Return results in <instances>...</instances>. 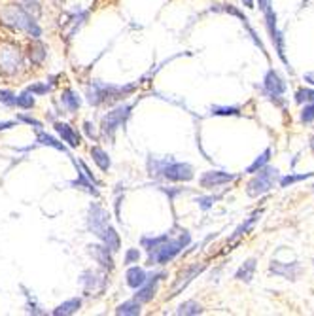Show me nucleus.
I'll return each instance as SVG.
<instances>
[{"label":"nucleus","mask_w":314,"mask_h":316,"mask_svg":"<svg viewBox=\"0 0 314 316\" xmlns=\"http://www.w3.org/2000/svg\"><path fill=\"white\" fill-rule=\"evenodd\" d=\"M98 237L104 241V246L108 248L110 252H116V250H120V237H118V233H116V229H114L112 225H106Z\"/></svg>","instance_id":"nucleus-16"},{"label":"nucleus","mask_w":314,"mask_h":316,"mask_svg":"<svg viewBox=\"0 0 314 316\" xmlns=\"http://www.w3.org/2000/svg\"><path fill=\"white\" fill-rule=\"evenodd\" d=\"M29 55H31V61L38 64V63L44 61V57H46V48H44L40 42H32V44H31V53H29Z\"/></svg>","instance_id":"nucleus-23"},{"label":"nucleus","mask_w":314,"mask_h":316,"mask_svg":"<svg viewBox=\"0 0 314 316\" xmlns=\"http://www.w3.org/2000/svg\"><path fill=\"white\" fill-rule=\"evenodd\" d=\"M189 244V233H182L180 239H167L165 243H161L157 248H154V250H148L150 252V263L154 265V263H167V261H170L172 257L176 254H180V250L184 248V246H188Z\"/></svg>","instance_id":"nucleus-2"},{"label":"nucleus","mask_w":314,"mask_h":316,"mask_svg":"<svg viewBox=\"0 0 314 316\" xmlns=\"http://www.w3.org/2000/svg\"><path fill=\"white\" fill-rule=\"evenodd\" d=\"M129 114H131V106L129 104L108 112V116L102 120V131L104 133H112L114 129H118L120 125H123V122L129 118Z\"/></svg>","instance_id":"nucleus-7"},{"label":"nucleus","mask_w":314,"mask_h":316,"mask_svg":"<svg viewBox=\"0 0 314 316\" xmlns=\"http://www.w3.org/2000/svg\"><path fill=\"white\" fill-rule=\"evenodd\" d=\"M38 140H40L42 144H46V146H51V148H55V150H59V152H66V148L63 146V144H59L53 136H49V134H46V133H38Z\"/></svg>","instance_id":"nucleus-29"},{"label":"nucleus","mask_w":314,"mask_h":316,"mask_svg":"<svg viewBox=\"0 0 314 316\" xmlns=\"http://www.w3.org/2000/svg\"><path fill=\"white\" fill-rule=\"evenodd\" d=\"M106 225H108V214H106V210L100 208L98 205H93L91 210H89V229L98 237Z\"/></svg>","instance_id":"nucleus-8"},{"label":"nucleus","mask_w":314,"mask_h":316,"mask_svg":"<svg viewBox=\"0 0 314 316\" xmlns=\"http://www.w3.org/2000/svg\"><path fill=\"white\" fill-rule=\"evenodd\" d=\"M257 2H259V8H261L263 12H265V10H269V8H271V0H257Z\"/></svg>","instance_id":"nucleus-40"},{"label":"nucleus","mask_w":314,"mask_h":316,"mask_svg":"<svg viewBox=\"0 0 314 316\" xmlns=\"http://www.w3.org/2000/svg\"><path fill=\"white\" fill-rule=\"evenodd\" d=\"M134 89V85H127V87H120V85H108L100 84V82H93V85L87 91V98L91 104H100L104 100H112V98L131 93Z\"/></svg>","instance_id":"nucleus-3"},{"label":"nucleus","mask_w":314,"mask_h":316,"mask_svg":"<svg viewBox=\"0 0 314 316\" xmlns=\"http://www.w3.org/2000/svg\"><path fill=\"white\" fill-rule=\"evenodd\" d=\"M116 315H129V316L140 315V303L136 299L134 301H127V303H121L116 309Z\"/></svg>","instance_id":"nucleus-20"},{"label":"nucleus","mask_w":314,"mask_h":316,"mask_svg":"<svg viewBox=\"0 0 314 316\" xmlns=\"http://www.w3.org/2000/svg\"><path fill=\"white\" fill-rule=\"evenodd\" d=\"M29 91H31V93H36V95H42V93L48 91V87H46V85H31Z\"/></svg>","instance_id":"nucleus-37"},{"label":"nucleus","mask_w":314,"mask_h":316,"mask_svg":"<svg viewBox=\"0 0 314 316\" xmlns=\"http://www.w3.org/2000/svg\"><path fill=\"white\" fill-rule=\"evenodd\" d=\"M80 307H82V301H80V299H68V301H64L63 305H59V307L53 311V315H55V316L74 315V313H76Z\"/></svg>","instance_id":"nucleus-19"},{"label":"nucleus","mask_w":314,"mask_h":316,"mask_svg":"<svg viewBox=\"0 0 314 316\" xmlns=\"http://www.w3.org/2000/svg\"><path fill=\"white\" fill-rule=\"evenodd\" d=\"M233 178H235V176L229 174V172L210 170V172H205V174H203V178H201V186H203V188H216V186L231 182Z\"/></svg>","instance_id":"nucleus-11"},{"label":"nucleus","mask_w":314,"mask_h":316,"mask_svg":"<svg viewBox=\"0 0 314 316\" xmlns=\"http://www.w3.org/2000/svg\"><path fill=\"white\" fill-rule=\"evenodd\" d=\"M263 87H265V91L269 95H273V97H278V95H282L284 91H286V84H284V80L278 76L273 68L265 74V78H263Z\"/></svg>","instance_id":"nucleus-10"},{"label":"nucleus","mask_w":314,"mask_h":316,"mask_svg":"<svg viewBox=\"0 0 314 316\" xmlns=\"http://www.w3.org/2000/svg\"><path fill=\"white\" fill-rule=\"evenodd\" d=\"M138 257H140V252L138 250H129L127 254H125V263L129 265V263H134V261H138Z\"/></svg>","instance_id":"nucleus-36"},{"label":"nucleus","mask_w":314,"mask_h":316,"mask_svg":"<svg viewBox=\"0 0 314 316\" xmlns=\"http://www.w3.org/2000/svg\"><path fill=\"white\" fill-rule=\"evenodd\" d=\"M313 120H314V102H311V104H307V106L303 108L301 122L303 123H311Z\"/></svg>","instance_id":"nucleus-32"},{"label":"nucleus","mask_w":314,"mask_h":316,"mask_svg":"<svg viewBox=\"0 0 314 316\" xmlns=\"http://www.w3.org/2000/svg\"><path fill=\"white\" fill-rule=\"evenodd\" d=\"M244 4H246V8H254V2L252 0H242Z\"/></svg>","instance_id":"nucleus-43"},{"label":"nucleus","mask_w":314,"mask_h":316,"mask_svg":"<svg viewBox=\"0 0 314 316\" xmlns=\"http://www.w3.org/2000/svg\"><path fill=\"white\" fill-rule=\"evenodd\" d=\"M161 277H163V275H156V277H154V280H150L148 284L144 282V284L140 286V290L134 293V299H136L138 303H146V301H150V299L156 295V290H157L156 284H157V280L161 279Z\"/></svg>","instance_id":"nucleus-13"},{"label":"nucleus","mask_w":314,"mask_h":316,"mask_svg":"<svg viewBox=\"0 0 314 316\" xmlns=\"http://www.w3.org/2000/svg\"><path fill=\"white\" fill-rule=\"evenodd\" d=\"M269 271L275 273V275H280V277H284V279L288 280H297L299 273H301V265H299L297 261H293V263H280V261H275V259H273Z\"/></svg>","instance_id":"nucleus-9"},{"label":"nucleus","mask_w":314,"mask_h":316,"mask_svg":"<svg viewBox=\"0 0 314 316\" xmlns=\"http://www.w3.org/2000/svg\"><path fill=\"white\" fill-rule=\"evenodd\" d=\"M13 123L12 122H8V123H0V131H2V129H8V127H12Z\"/></svg>","instance_id":"nucleus-42"},{"label":"nucleus","mask_w":314,"mask_h":316,"mask_svg":"<svg viewBox=\"0 0 314 316\" xmlns=\"http://www.w3.org/2000/svg\"><path fill=\"white\" fill-rule=\"evenodd\" d=\"M146 282V273L140 267H131L127 271V284L131 288H140Z\"/></svg>","instance_id":"nucleus-18"},{"label":"nucleus","mask_w":314,"mask_h":316,"mask_svg":"<svg viewBox=\"0 0 314 316\" xmlns=\"http://www.w3.org/2000/svg\"><path fill=\"white\" fill-rule=\"evenodd\" d=\"M311 148H313V152H314V136H313V140H311Z\"/></svg>","instance_id":"nucleus-44"},{"label":"nucleus","mask_w":314,"mask_h":316,"mask_svg":"<svg viewBox=\"0 0 314 316\" xmlns=\"http://www.w3.org/2000/svg\"><path fill=\"white\" fill-rule=\"evenodd\" d=\"M2 17L6 19V23H10L12 27L19 29V31L29 32L32 38H38L42 34V31H40L38 23L34 21V17L27 12V10L19 8V6H8V8L2 12Z\"/></svg>","instance_id":"nucleus-1"},{"label":"nucleus","mask_w":314,"mask_h":316,"mask_svg":"<svg viewBox=\"0 0 314 316\" xmlns=\"http://www.w3.org/2000/svg\"><path fill=\"white\" fill-rule=\"evenodd\" d=\"M313 188H314V186H313Z\"/></svg>","instance_id":"nucleus-46"},{"label":"nucleus","mask_w":314,"mask_h":316,"mask_svg":"<svg viewBox=\"0 0 314 316\" xmlns=\"http://www.w3.org/2000/svg\"><path fill=\"white\" fill-rule=\"evenodd\" d=\"M55 131L63 136V140L64 142H68V146H80V136H78V133L74 131L70 125H66V123H55Z\"/></svg>","instance_id":"nucleus-14"},{"label":"nucleus","mask_w":314,"mask_h":316,"mask_svg":"<svg viewBox=\"0 0 314 316\" xmlns=\"http://www.w3.org/2000/svg\"><path fill=\"white\" fill-rule=\"evenodd\" d=\"M97 280L98 279L93 275V273H84V277H82V284L85 286V290H87V292H91V290H95Z\"/></svg>","instance_id":"nucleus-31"},{"label":"nucleus","mask_w":314,"mask_h":316,"mask_svg":"<svg viewBox=\"0 0 314 316\" xmlns=\"http://www.w3.org/2000/svg\"><path fill=\"white\" fill-rule=\"evenodd\" d=\"M19 64H21L19 48L12 42H2L0 44V70L13 74L19 68Z\"/></svg>","instance_id":"nucleus-5"},{"label":"nucleus","mask_w":314,"mask_h":316,"mask_svg":"<svg viewBox=\"0 0 314 316\" xmlns=\"http://www.w3.org/2000/svg\"><path fill=\"white\" fill-rule=\"evenodd\" d=\"M269 158H271V148H267L265 152H263V154H261V156H259V158L255 159L254 163H252V165L246 169V172H248V174H254V172H257V170L261 169V167H265V163L269 161Z\"/></svg>","instance_id":"nucleus-25"},{"label":"nucleus","mask_w":314,"mask_h":316,"mask_svg":"<svg viewBox=\"0 0 314 316\" xmlns=\"http://www.w3.org/2000/svg\"><path fill=\"white\" fill-rule=\"evenodd\" d=\"M15 104L21 106V108H32L34 106V93H31V91L21 93L19 97L15 98Z\"/></svg>","instance_id":"nucleus-26"},{"label":"nucleus","mask_w":314,"mask_h":316,"mask_svg":"<svg viewBox=\"0 0 314 316\" xmlns=\"http://www.w3.org/2000/svg\"><path fill=\"white\" fill-rule=\"evenodd\" d=\"M278 176V170L273 169V167H261L259 169V174L250 180L248 184V188H246V191L250 197H259V195L267 193L271 188H273V184H275V178Z\"/></svg>","instance_id":"nucleus-4"},{"label":"nucleus","mask_w":314,"mask_h":316,"mask_svg":"<svg viewBox=\"0 0 314 316\" xmlns=\"http://www.w3.org/2000/svg\"><path fill=\"white\" fill-rule=\"evenodd\" d=\"M203 267H205V265H195V267L188 269L186 273H182L180 277H178V280H176V284H174V288H172V295H176V293L180 292L182 288H186V286L191 282V279H193L195 275L203 271Z\"/></svg>","instance_id":"nucleus-15"},{"label":"nucleus","mask_w":314,"mask_h":316,"mask_svg":"<svg viewBox=\"0 0 314 316\" xmlns=\"http://www.w3.org/2000/svg\"><path fill=\"white\" fill-rule=\"evenodd\" d=\"M23 2V6L27 8V12H32L36 15L40 12V4H38V0H21Z\"/></svg>","instance_id":"nucleus-35"},{"label":"nucleus","mask_w":314,"mask_h":316,"mask_svg":"<svg viewBox=\"0 0 314 316\" xmlns=\"http://www.w3.org/2000/svg\"><path fill=\"white\" fill-rule=\"evenodd\" d=\"M212 201H214L212 197H208V199H199V203H201V207H203V208L210 207V205H212Z\"/></svg>","instance_id":"nucleus-39"},{"label":"nucleus","mask_w":314,"mask_h":316,"mask_svg":"<svg viewBox=\"0 0 314 316\" xmlns=\"http://www.w3.org/2000/svg\"><path fill=\"white\" fill-rule=\"evenodd\" d=\"M63 102L68 106V110H78V106H80V98L76 97V93L74 91H70V89H66L64 93H63Z\"/></svg>","instance_id":"nucleus-27"},{"label":"nucleus","mask_w":314,"mask_h":316,"mask_svg":"<svg viewBox=\"0 0 314 316\" xmlns=\"http://www.w3.org/2000/svg\"><path fill=\"white\" fill-rule=\"evenodd\" d=\"M212 114H218V116H229V114H233V116H237V114H239V108H227V106H214V108H212Z\"/></svg>","instance_id":"nucleus-33"},{"label":"nucleus","mask_w":314,"mask_h":316,"mask_svg":"<svg viewBox=\"0 0 314 316\" xmlns=\"http://www.w3.org/2000/svg\"><path fill=\"white\" fill-rule=\"evenodd\" d=\"M254 271H255V259L250 257V259L244 261V265L235 273V279L242 280V282H250V280L254 279Z\"/></svg>","instance_id":"nucleus-17"},{"label":"nucleus","mask_w":314,"mask_h":316,"mask_svg":"<svg viewBox=\"0 0 314 316\" xmlns=\"http://www.w3.org/2000/svg\"><path fill=\"white\" fill-rule=\"evenodd\" d=\"M89 252H91V255L97 259L102 267L114 269V259H112L110 250L106 248V246H100V244H91V246H89Z\"/></svg>","instance_id":"nucleus-12"},{"label":"nucleus","mask_w":314,"mask_h":316,"mask_svg":"<svg viewBox=\"0 0 314 316\" xmlns=\"http://www.w3.org/2000/svg\"><path fill=\"white\" fill-rule=\"evenodd\" d=\"M259 216H261V212H255L254 216H250V218L246 220V221H244L242 225H239V227H237V231L233 233V237H231V243H235L237 239H241L242 235H244V233L250 229V225H252V223H254V221H255L257 218H259Z\"/></svg>","instance_id":"nucleus-22"},{"label":"nucleus","mask_w":314,"mask_h":316,"mask_svg":"<svg viewBox=\"0 0 314 316\" xmlns=\"http://www.w3.org/2000/svg\"><path fill=\"white\" fill-rule=\"evenodd\" d=\"M178 315H201L203 313V307L199 303H195V301H186V303H182L178 307V311H176Z\"/></svg>","instance_id":"nucleus-24"},{"label":"nucleus","mask_w":314,"mask_h":316,"mask_svg":"<svg viewBox=\"0 0 314 316\" xmlns=\"http://www.w3.org/2000/svg\"><path fill=\"white\" fill-rule=\"evenodd\" d=\"M15 95H13L12 91H0V102H4V104H15Z\"/></svg>","instance_id":"nucleus-34"},{"label":"nucleus","mask_w":314,"mask_h":316,"mask_svg":"<svg viewBox=\"0 0 314 316\" xmlns=\"http://www.w3.org/2000/svg\"><path fill=\"white\" fill-rule=\"evenodd\" d=\"M295 100L301 104V102H314V91L313 89H299L295 93Z\"/></svg>","instance_id":"nucleus-30"},{"label":"nucleus","mask_w":314,"mask_h":316,"mask_svg":"<svg viewBox=\"0 0 314 316\" xmlns=\"http://www.w3.org/2000/svg\"><path fill=\"white\" fill-rule=\"evenodd\" d=\"M19 120H23V122H27V123H31V125H34L36 129H40V122H36V120H32V118H27V116H21Z\"/></svg>","instance_id":"nucleus-38"},{"label":"nucleus","mask_w":314,"mask_h":316,"mask_svg":"<svg viewBox=\"0 0 314 316\" xmlns=\"http://www.w3.org/2000/svg\"><path fill=\"white\" fill-rule=\"evenodd\" d=\"M161 172L169 180H174V182H188V180L193 178V169L188 163H176V161H170V159H167Z\"/></svg>","instance_id":"nucleus-6"},{"label":"nucleus","mask_w":314,"mask_h":316,"mask_svg":"<svg viewBox=\"0 0 314 316\" xmlns=\"http://www.w3.org/2000/svg\"><path fill=\"white\" fill-rule=\"evenodd\" d=\"M91 156H93L95 163H97L100 169L108 170L110 159H108V156H106V152H104V150H100V148H91Z\"/></svg>","instance_id":"nucleus-21"},{"label":"nucleus","mask_w":314,"mask_h":316,"mask_svg":"<svg viewBox=\"0 0 314 316\" xmlns=\"http://www.w3.org/2000/svg\"><path fill=\"white\" fill-rule=\"evenodd\" d=\"M313 263H314V259H313Z\"/></svg>","instance_id":"nucleus-45"},{"label":"nucleus","mask_w":314,"mask_h":316,"mask_svg":"<svg viewBox=\"0 0 314 316\" xmlns=\"http://www.w3.org/2000/svg\"><path fill=\"white\" fill-rule=\"evenodd\" d=\"M314 172H307V174H288V176H284V178H280V186L282 188H288L291 186L293 182H299V180H307V178H311Z\"/></svg>","instance_id":"nucleus-28"},{"label":"nucleus","mask_w":314,"mask_h":316,"mask_svg":"<svg viewBox=\"0 0 314 316\" xmlns=\"http://www.w3.org/2000/svg\"><path fill=\"white\" fill-rule=\"evenodd\" d=\"M305 82H309V84H314V72L305 74Z\"/></svg>","instance_id":"nucleus-41"}]
</instances>
